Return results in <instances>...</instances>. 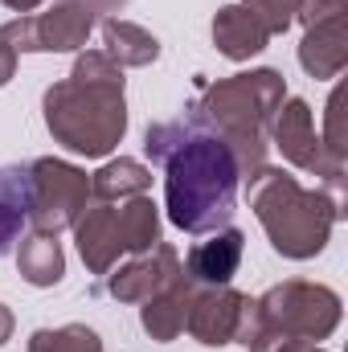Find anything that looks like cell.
I'll use <instances>...</instances> for the list:
<instances>
[{
	"mask_svg": "<svg viewBox=\"0 0 348 352\" xmlns=\"http://www.w3.org/2000/svg\"><path fill=\"white\" fill-rule=\"evenodd\" d=\"M340 324V295L320 283H279L262 299H246L238 336L250 352H312Z\"/></svg>",
	"mask_w": 348,
	"mask_h": 352,
	"instance_id": "obj_3",
	"label": "cell"
},
{
	"mask_svg": "<svg viewBox=\"0 0 348 352\" xmlns=\"http://www.w3.org/2000/svg\"><path fill=\"white\" fill-rule=\"evenodd\" d=\"M17 266H21L25 283H33V287H54V283H62V274H66V254H62V246H58L54 234H37V230H33L29 238H21Z\"/></svg>",
	"mask_w": 348,
	"mask_h": 352,
	"instance_id": "obj_17",
	"label": "cell"
},
{
	"mask_svg": "<svg viewBox=\"0 0 348 352\" xmlns=\"http://www.w3.org/2000/svg\"><path fill=\"white\" fill-rule=\"evenodd\" d=\"M148 184H152V173L140 164V160H111V164H102L94 180H90V197L94 201H127V197H140V192H148Z\"/></svg>",
	"mask_w": 348,
	"mask_h": 352,
	"instance_id": "obj_18",
	"label": "cell"
},
{
	"mask_svg": "<svg viewBox=\"0 0 348 352\" xmlns=\"http://www.w3.org/2000/svg\"><path fill=\"white\" fill-rule=\"evenodd\" d=\"M312 352H320V349H312Z\"/></svg>",
	"mask_w": 348,
	"mask_h": 352,
	"instance_id": "obj_27",
	"label": "cell"
},
{
	"mask_svg": "<svg viewBox=\"0 0 348 352\" xmlns=\"http://www.w3.org/2000/svg\"><path fill=\"white\" fill-rule=\"evenodd\" d=\"M246 188L270 246L283 258H316L328 246L332 226L345 217V209L324 188H303L283 168H259L246 176Z\"/></svg>",
	"mask_w": 348,
	"mask_h": 352,
	"instance_id": "obj_4",
	"label": "cell"
},
{
	"mask_svg": "<svg viewBox=\"0 0 348 352\" xmlns=\"http://www.w3.org/2000/svg\"><path fill=\"white\" fill-rule=\"evenodd\" d=\"M242 250H246L242 230H221V234H213V238H205V242L193 246L184 274H188L193 283H201V287H226V283L238 274Z\"/></svg>",
	"mask_w": 348,
	"mask_h": 352,
	"instance_id": "obj_13",
	"label": "cell"
},
{
	"mask_svg": "<svg viewBox=\"0 0 348 352\" xmlns=\"http://www.w3.org/2000/svg\"><path fill=\"white\" fill-rule=\"evenodd\" d=\"M324 144V152L336 160V164H345L348 156V131H345V87L332 90V98H328V135L320 140Z\"/></svg>",
	"mask_w": 348,
	"mask_h": 352,
	"instance_id": "obj_21",
	"label": "cell"
},
{
	"mask_svg": "<svg viewBox=\"0 0 348 352\" xmlns=\"http://www.w3.org/2000/svg\"><path fill=\"white\" fill-rule=\"evenodd\" d=\"M74 4H87L90 12H102V8H123L127 0H74Z\"/></svg>",
	"mask_w": 348,
	"mask_h": 352,
	"instance_id": "obj_25",
	"label": "cell"
},
{
	"mask_svg": "<svg viewBox=\"0 0 348 352\" xmlns=\"http://www.w3.org/2000/svg\"><path fill=\"white\" fill-rule=\"evenodd\" d=\"M29 352H102V340L87 324H66V328H41L33 332Z\"/></svg>",
	"mask_w": 348,
	"mask_h": 352,
	"instance_id": "obj_19",
	"label": "cell"
},
{
	"mask_svg": "<svg viewBox=\"0 0 348 352\" xmlns=\"http://www.w3.org/2000/svg\"><path fill=\"white\" fill-rule=\"evenodd\" d=\"M78 254L94 274H107L119 254L152 250L160 242V213L152 197H127V201H98L74 226Z\"/></svg>",
	"mask_w": 348,
	"mask_h": 352,
	"instance_id": "obj_6",
	"label": "cell"
},
{
	"mask_svg": "<svg viewBox=\"0 0 348 352\" xmlns=\"http://www.w3.org/2000/svg\"><path fill=\"white\" fill-rule=\"evenodd\" d=\"M90 201V180L66 160H37L25 173V217L37 234H62L78 226Z\"/></svg>",
	"mask_w": 348,
	"mask_h": 352,
	"instance_id": "obj_7",
	"label": "cell"
},
{
	"mask_svg": "<svg viewBox=\"0 0 348 352\" xmlns=\"http://www.w3.org/2000/svg\"><path fill=\"white\" fill-rule=\"evenodd\" d=\"M283 94H287V87L274 70H250V74H234V78L209 87L193 111L201 123L221 131L242 176H254L259 168H266L262 164L266 135H270V119H274Z\"/></svg>",
	"mask_w": 348,
	"mask_h": 352,
	"instance_id": "obj_5",
	"label": "cell"
},
{
	"mask_svg": "<svg viewBox=\"0 0 348 352\" xmlns=\"http://www.w3.org/2000/svg\"><path fill=\"white\" fill-rule=\"evenodd\" d=\"M299 4L303 0H246V8L262 21L266 33H287L291 21L299 16Z\"/></svg>",
	"mask_w": 348,
	"mask_h": 352,
	"instance_id": "obj_22",
	"label": "cell"
},
{
	"mask_svg": "<svg viewBox=\"0 0 348 352\" xmlns=\"http://www.w3.org/2000/svg\"><path fill=\"white\" fill-rule=\"evenodd\" d=\"M94 29V12L87 4H54L50 12L37 16H17L0 29V37L17 54H62V50H83Z\"/></svg>",
	"mask_w": 348,
	"mask_h": 352,
	"instance_id": "obj_9",
	"label": "cell"
},
{
	"mask_svg": "<svg viewBox=\"0 0 348 352\" xmlns=\"http://www.w3.org/2000/svg\"><path fill=\"white\" fill-rule=\"evenodd\" d=\"M348 12V0H303L299 4V21L312 25V21H328V16H340Z\"/></svg>",
	"mask_w": 348,
	"mask_h": 352,
	"instance_id": "obj_23",
	"label": "cell"
},
{
	"mask_svg": "<svg viewBox=\"0 0 348 352\" xmlns=\"http://www.w3.org/2000/svg\"><path fill=\"white\" fill-rule=\"evenodd\" d=\"M148 156L168 164V217L188 234L230 221L242 168L221 135H201L197 119L148 127Z\"/></svg>",
	"mask_w": 348,
	"mask_h": 352,
	"instance_id": "obj_1",
	"label": "cell"
},
{
	"mask_svg": "<svg viewBox=\"0 0 348 352\" xmlns=\"http://www.w3.org/2000/svg\"><path fill=\"white\" fill-rule=\"evenodd\" d=\"M299 62L312 78H336L348 66V12L328 16V21H312L307 37L299 45Z\"/></svg>",
	"mask_w": 348,
	"mask_h": 352,
	"instance_id": "obj_12",
	"label": "cell"
},
{
	"mask_svg": "<svg viewBox=\"0 0 348 352\" xmlns=\"http://www.w3.org/2000/svg\"><path fill=\"white\" fill-rule=\"evenodd\" d=\"M25 217V173H0V250L17 238Z\"/></svg>",
	"mask_w": 348,
	"mask_h": 352,
	"instance_id": "obj_20",
	"label": "cell"
},
{
	"mask_svg": "<svg viewBox=\"0 0 348 352\" xmlns=\"http://www.w3.org/2000/svg\"><path fill=\"white\" fill-rule=\"evenodd\" d=\"M102 45H107L102 54L115 66H152L160 58V41L148 29L131 25V21H119V16L102 21Z\"/></svg>",
	"mask_w": 348,
	"mask_h": 352,
	"instance_id": "obj_16",
	"label": "cell"
},
{
	"mask_svg": "<svg viewBox=\"0 0 348 352\" xmlns=\"http://www.w3.org/2000/svg\"><path fill=\"white\" fill-rule=\"evenodd\" d=\"M270 127H274L279 152H283L295 168L324 176V180H328L324 192L345 209V164H336V160L324 152V144H320V135H316V123H312V107H307L303 98L279 102V115L270 119Z\"/></svg>",
	"mask_w": 348,
	"mask_h": 352,
	"instance_id": "obj_8",
	"label": "cell"
},
{
	"mask_svg": "<svg viewBox=\"0 0 348 352\" xmlns=\"http://www.w3.org/2000/svg\"><path fill=\"white\" fill-rule=\"evenodd\" d=\"M197 295V283L188 274H180L176 283H168L160 295H152L144 303V328L152 340H176L184 332V320H188V303Z\"/></svg>",
	"mask_w": 348,
	"mask_h": 352,
	"instance_id": "obj_15",
	"label": "cell"
},
{
	"mask_svg": "<svg viewBox=\"0 0 348 352\" xmlns=\"http://www.w3.org/2000/svg\"><path fill=\"white\" fill-rule=\"evenodd\" d=\"M4 4H8V8H17V12L25 16V12H33V8H37L41 0H4Z\"/></svg>",
	"mask_w": 348,
	"mask_h": 352,
	"instance_id": "obj_26",
	"label": "cell"
},
{
	"mask_svg": "<svg viewBox=\"0 0 348 352\" xmlns=\"http://www.w3.org/2000/svg\"><path fill=\"white\" fill-rule=\"evenodd\" d=\"M12 70H17V50H12L4 37H0V87L12 78Z\"/></svg>",
	"mask_w": 348,
	"mask_h": 352,
	"instance_id": "obj_24",
	"label": "cell"
},
{
	"mask_svg": "<svg viewBox=\"0 0 348 352\" xmlns=\"http://www.w3.org/2000/svg\"><path fill=\"white\" fill-rule=\"evenodd\" d=\"M180 274H184L180 254H176L173 246L156 242L152 254H144V258L127 263L119 274H111V295L123 299V303H148V299L160 295L168 283H176Z\"/></svg>",
	"mask_w": 348,
	"mask_h": 352,
	"instance_id": "obj_11",
	"label": "cell"
},
{
	"mask_svg": "<svg viewBox=\"0 0 348 352\" xmlns=\"http://www.w3.org/2000/svg\"><path fill=\"white\" fill-rule=\"evenodd\" d=\"M213 41H217V50H221L226 58L246 62V58H254V54L266 50L270 33L262 29V21L246 8V4H230V8H221L217 21H213Z\"/></svg>",
	"mask_w": 348,
	"mask_h": 352,
	"instance_id": "obj_14",
	"label": "cell"
},
{
	"mask_svg": "<svg viewBox=\"0 0 348 352\" xmlns=\"http://www.w3.org/2000/svg\"><path fill=\"white\" fill-rule=\"evenodd\" d=\"M45 123L70 152L107 156L127 131L123 66H115L102 50H87L66 82L45 90Z\"/></svg>",
	"mask_w": 348,
	"mask_h": 352,
	"instance_id": "obj_2",
	"label": "cell"
},
{
	"mask_svg": "<svg viewBox=\"0 0 348 352\" xmlns=\"http://www.w3.org/2000/svg\"><path fill=\"white\" fill-rule=\"evenodd\" d=\"M242 307H246V295H238L230 283H226V287H205V291L193 295L184 328H188L201 344L221 349V344H230V340L238 336Z\"/></svg>",
	"mask_w": 348,
	"mask_h": 352,
	"instance_id": "obj_10",
	"label": "cell"
}]
</instances>
